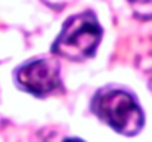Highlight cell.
<instances>
[{"label": "cell", "mask_w": 152, "mask_h": 142, "mask_svg": "<svg viewBox=\"0 0 152 142\" xmlns=\"http://www.w3.org/2000/svg\"><path fill=\"white\" fill-rule=\"evenodd\" d=\"M92 113L115 132L134 136L145 124V114L134 95L120 86H105L93 95Z\"/></svg>", "instance_id": "6da1fadb"}, {"label": "cell", "mask_w": 152, "mask_h": 142, "mask_svg": "<svg viewBox=\"0 0 152 142\" xmlns=\"http://www.w3.org/2000/svg\"><path fill=\"white\" fill-rule=\"evenodd\" d=\"M102 34L103 30L93 10L72 15L64 22L61 33L52 45V53L74 62L86 61L95 56L102 42Z\"/></svg>", "instance_id": "7a4b0ae2"}, {"label": "cell", "mask_w": 152, "mask_h": 142, "mask_svg": "<svg viewBox=\"0 0 152 142\" xmlns=\"http://www.w3.org/2000/svg\"><path fill=\"white\" fill-rule=\"evenodd\" d=\"M15 80L22 90L43 98L61 86L59 64L49 58L27 61L16 70Z\"/></svg>", "instance_id": "3957f363"}, {"label": "cell", "mask_w": 152, "mask_h": 142, "mask_svg": "<svg viewBox=\"0 0 152 142\" xmlns=\"http://www.w3.org/2000/svg\"><path fill=\"white\" fill-rule=\"evenodd\" d=\"M133 15L142 21H152V0H127Z\"/></svg>", "instance_id": "277c9868"}]
</instances>
